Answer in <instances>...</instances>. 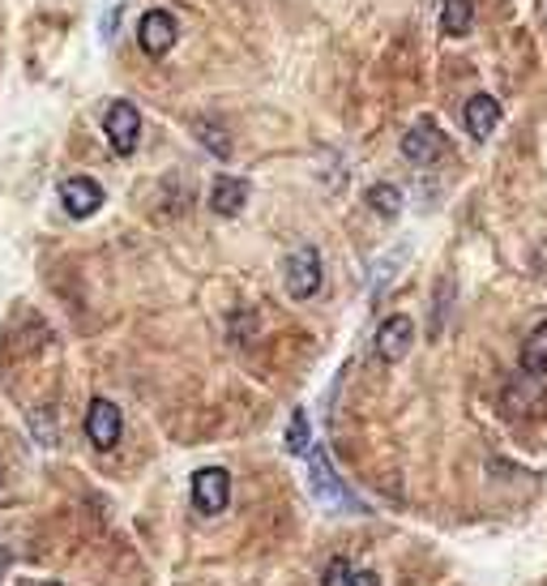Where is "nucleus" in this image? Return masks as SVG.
Masks as SVG:
<instances>
[{
	"label": "nucleus",
	"instance_id": "nucleus-1",
	"mask_svg": "<svg viewBox=\"0 0 547 586\" xmlns=\"http://www.w3.org/2000/svg\"><path fill=\"white\" fill-rule=\"evenodd\" d=\"M309 484H313V497L325 509H355V497L338 479V471H334L325 450H313V458H309Z\"/></svg>",
	"mask_w": 547,
	"mask_h": 586
},
{
	"label": "nucleus",
	"instance_id": "nucleus-16",
	"mask_svg": "<svg viewBox=\"0 0 547 586\" xmlns=\"http://www.w3.org/2000/svg\"><path fill=\"white\" fill-rule=\"evenodd\" d=\"M31 432H35L40 445L52 450V445H56V416H52L47 407H35V411H31Z\"/></svg>",
	"mask_w": 547,
	"mask_h": 586
},
{
	"label": "nucleus",
	"instance_id": "nucleus-2",
	"mask_svg": "<svg viewBox=\"0 0 547 586\" xmlns=\"http://www.w3.org/2000/svg\"><path fill=\"white\" fill-rule=\"evenodd\" d=\"M282 283H287V296L291 300H309L321 291V253L316 248H295L287 262H282Z\"/></svg>",
	"mask_w": 547,
	"mask_h": 586
},
{
	"label": "nucleus",
	"instance_id": "nucleus-19",
	"mask_svg": "<svg viewBox=\"0 0 547 586\" xmlns=\"http://www.w3.org/2000/svg\"><path fill=\"white\" fill-rule=\"evenodd\" d=\"M355 586H381V578H377V574H368V570H364V574H355Z\"/></svg>",
	"mask_w": 547,
	"mask_h": 586
},
{
	"label": "nucleus",
	"instance_id": "nucleus-20",
	"mask_svg": "<svg viewBox=\"0 0 547 586\" xmlns=\"http://www.w3.org/2000/svg\"><path fill=\"white\" fill-rule=\"evenodd\" d=\"M9 565H13V552H9V548H0V578H4V570H9Z\"/></svg>",
	"mask_w": 547,
	"mask_h": 586
},
{
	"label": "nucleus",
	"instance_id": "nucleus-11",
	"mask_svg": "<svg viewBox=\"0 0 547 586\" xmlns=\"http://www.w3.org/2000/svg\"><path fill=\"white\" fill-rule=\"evenodd\" d=\"M210 206H214V214H239L244 206H248V180H239V176H223V180H214V189H210Z\"/></svg>",
	"mask_w": 547,
	"mask_h": 586
},
{
	"label": "nucleus",
	"instance_id": "nucleus-6",
	"mask_svg": "<svg viewBox=\"0 0 547 586\" xmlns=\"http://www.w3.org/2000/svg\"><path fill=\"white\" fill-rule=\"evenodd\" d=\"M176 40H180V26H176V18L167 9H150L142 18V26H137V43H142L146 56H167L176 47Z\"/></svg>",
	"mask_w": 547,
	"mask_h": 586
},
{
	"label": "nucleus",
	"instance_id": "nucleus-7",
	"mask_svg": "<svg viewBox=\"0 0 547 586\" xmlns=\"http://www.w3.org/2000/svg\"><path fill=\"white\" fill-rule=\"evenodd\" d=\"M411 343H415V321L406 313L381 321V330H377V355H381L386 364H398L402 355L411 352Z\"/></svg>",
	"mask_w": 547,
	"mask_h": 586
},
{
	"label": "nucleus",
	"instance_id": "nucleus-15",
	"mask_svg": "<svg viewBox=\"0 0 547 586\" xmlns=\"http://www.w3.org/2000/svg\"><path fill=\"white\" fill-rule=\"evenodd\" d=\"M368 206H372L381 219H398V210H402V194H398L393 185H372V189H368Z\"/></svg>",
	"mask_w": 547,
	"mask_h": 586
},
{
	"label": "nucleus",
	"instance_id": "nucleus-12",
	"mask_svg": "<svg viewBox=\"0 0 547 586\" xmlns=\"http://www.w3.org/2000/svg\"><path fill=\"white\" fill-rule=\"evenodd\" d=\"M522 368L531 377H547V317L526 334V343H522Z\"/></svg>",
	"mask_w": 547,
	"mask_h": 586
},
{
	"label": "nucleus",
	"instance_id": "nucleus-8",
	"mask_svg": "<svg viewBox=\"0 0 547 586\" xmlns=\"http://www.w3.org/2000/svg\"><path fill=\"white\" fill-rule=\"evenodd\" d=\"M60 206L74 214V219H90L99 206H103V185L90 180V176H74L60 185Z\"/></svg>",
	"mask_w": 547,
	"mask_h": 586
},
{
	"label": "nucleus",
	"instance_id": "nucleus-13",
	"mask_svg": "<svg viewBox=\"0 0 547 586\" xmlns=\"http://www.w3.org/2000/svg\"><path fill=\"white\" fill-rule=\"evenodd\" d=\"M470 22H475V0H445V9H440L445 35H467Z\"/></svg>",
	"mask_w": 547,
	"mask_h": 586
},
{
	"label": "nucleus",
	"instance_id": "nucleus-10",
	"mask_svg": "<svg viewBox=\"0 0 547 586\" xmlns=\"http://www.w3.org/2000/svg\"><path fill=\"white\" fill-rule=\"evenodd\" d=\"M467 133L475 142H488L492 137V129H496V120H501V103L492 99V95H475L467 103Z\"/></svg>",
	"mask_w": 547,
	"mask_h": 586
},
{
	"label": "nucleus",
	"instance_id": "nucleus-3",
	"mask_svg": "<svg viewBox=\"0 0 547 586\" xmlns=\"http://www.w3.org/2000/svg\"><path fill=\"white\" fill-rule=\"evenodd\" d=\"M120 429H124V420H120L116 402L112 398H90V407H86V436H90V445L94 450H116Z\"/></svg>",
	"mask_w": 547,
	"mask_h": 586
},
{
	"label": "nucleus",
	"instance_id": "nucleus-21",
	"mask_svg": "<svg viewBox=\"0 0 547 586\" xmlns=\"http://www.w3.org/2000/svg\"><path fill=\"white\" fill-rule=\"evenodd\" d=\"M43 586H60V583H43Z\"/></svg>",
	"mask_w": 547,
	"mask_h": 586
},
{
	"label": "nucleus",
	"instance_id": "nucleus-4",
	"mask_svg": "<svg viewBox=\"0 0 547 586\" xmlns=\"http://www.w3.org/2000/svg\"><path fill=\"white\" fill-rule=\"evenodd\" d=\"M103 133H108V142H112L116 155H133V151H137V133H142L137 108H133L129 99L112 103V108L103 112Z\"/></svg>",
	"mask_w": 547,
	"mask_h": 586
},
{
	"label": "nucleus",
	"instance_id": "nucleus-9",
	"mask_svg": "<svg viewBox=\"0 0 547 586\" xmlns=\"http://www.w3.org/2000/svg\"><path fill=\"white\" fill-rule=\"evenodd\" d=\"M402 155L411 158V163H420V167L436 163V158L445 155V137H440V129H436L432 120H420V124L402 137Z\"/></svg>",
	"mask_w": 547,
	"mask_h": 586
},
{
	"label": "nucleus",
	"instance_id": "nucleus-18",
	"mask_svg": "<svg viewBox=\"0 0 547 586\" xmlns=\"http://www.w3.org/2000/svg\"><path fill=\"white\" fill-rule=\"evenodd\" d=\"M321 586H355L351 565H347L343 556H334V561L325 565V578H321Z\"/></svg>",
	"mask_w": 547,
	"mask_h": 586
},
{
	"label": "nucleus",
	"instance_id": "nucleus-14",
	"mask_svg": "<svg viewBox=\"0 0 547 586\" xmlns=\"http://www.w3.org/2000/svg\"><path fill=\"white\" fill-rule=\"evenodd\" d=\"M309 450H313L309 416H304V411H291V424H287V454H309Z\"/></svg>",
	"mask_w": 547,
	"mask_h": 586
},
{
	"label": "nucleus",
	"instance_id": "nucleus-5",
	"mask_svg": "<svg viewBox=\"0 0 547 586\" xmlns=\"http://www.w3.org/2000/svg\"><path fill=\"white\" fill-rule=\"evenodd\" d=\"M232 501V475L223 467H201L193 475V506L201 513H223Z\"/></svg>",
	"mask_w": 547,
	"mask_h": 586
},
{
	"label": "nucleus",
	"instance_id": "nucleus-17",
	"mask_svg": "<svg viewBox=\"0 0 547 586\" xmlns=\"http://www.w3.org/2000/svg\"><path fill=\"white\" fill-rule=\"evenodd\" d=\"M197 133H201V142H205V151H210V155H219V158L232 155V142H227V133H223V129H214V124H205V120H201V124H197Z\"/></svg>",
	"mask_w": 547,
	"mask_h": 586
}]
</instances>
